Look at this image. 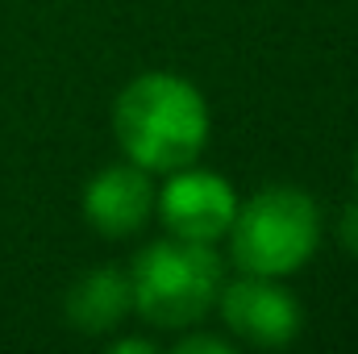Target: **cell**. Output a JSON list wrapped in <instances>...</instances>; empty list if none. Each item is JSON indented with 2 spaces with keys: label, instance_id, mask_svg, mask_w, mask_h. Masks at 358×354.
<instances>
[{
  "label": "cell",
  "instance_id": "ba28073f",
  "mask_svg": "<svg viewBox=\"0 0 358 354\" xmlns=\"http://www.w3.org/2000/svg\"><path fill=\"white\" fill-rule=\"evenodd\" d=\"M179 354H196V351H208V354H229L234 346L225 342V338H208V334H200V338H183V342H176Z\"/></svg>",
  "mask_w": 358,
  "mask_h": 354
},
{
  "label": "cell",
  "instance_id": "3957f363",
  "mask_svg": "<svg viewBox=\"0 0 358 354\" xmlns=\"http://www.w3.org/2000/svg\"><path fill=\"white\" fill-rule=\"evenodd\" d=\"M129 288H134V309L146 321L163 330L192 325L213 309L221 292V263L208 250V242H183V238L155 242L134 259Z\"/></svg>",
  "mask_w": 358,
  "mask_h": 354
},
{
  "label": "cell",
  "instance_id": "52a82bcc",
  "mask_svg": "<svg viewBox=\"0 0 358 354\" xmlns=\"http://www.w3.org/2000/svg\"><path fill=\"white\" fill-rule=\"evenodd\" d=\"M129 309H134V288L129 275L117 267H96L67 292V321L84 334L117 330Z\"/></svg>",
  "mask_w": 358,
  "mask_h": 354
},
{
  "label": "cell",
  "instance_id": "8992f818",
  "mask_svg": "<svg viewBox=\"0 0 358 354\" xmlns=\"http://www.w3.org/2000/svg\"><path fill=\"white\" fill-rule=\"evenodd\" d=\"M150 208H155V187L138 163L134 167H104L84 192V213H88L92 229L104 238H125V234L142 229Z\"/></svg>",
  "mask_w": 358,
  "mask_h": 354
},
{
  "label": "cell",
  "instance_id": "30bf717a",
  "mask_svg": "<svg viewBox=\"0 0 358 354\" xmlns=\"http://www.w3.org/2000/svg\"><path fill=\"white\" fill-rule=\"evenodd\" d=\"M355 171H358V167H355Z\"/></svg>",
  "mask_w": 358,
  "mask_h": 354
},
{
  "label": "cell",
  "instance_id": "5b68a950",
  "mask_svg": "<svg viewBox=\"0 0 358 354\" xmlns=\"http://www.w3.org/2000/svg\"><path fill=\"white\" fill-rule=\"evenodd\" d=\"M221 296V317L229 334L250 346H292L300 334V304L292 292L271 283V275H250L229 283Z\"/></svg>",
  "mask_w": 358,
  "mask_h": 354
},
{
  "label": "cell",
  "instance_id": "7a4b0ae2",
  "mask_svg": "<svg viewBox=\"0 0 358 354\" xmlns=\"http://www.w3.org/2000/svg\"><path fill=\"white\" fill-rule=\"evenodd\" d=\"M234 263L250 275H287L313 259L321 238V213L300 187H263L229 221Z\"/></svg>",
  "mask_w": 358,
  "mask_h": 354
},
{
  "label": "cell",
  "instance_id": "277c9868",
  "mask_svg": "<svg viewBox=\"0 0 358 354\" xmlns=\"http://www.w3.org/2000/svg\"><path fill=\"white\" fill-rule=\"evenodd\" d=\"M159 213H163V225L171 229V238L217 242L221 234H229V221L238 213V196L213 171H183L179 167L159 196Z\"/></svg>",
  "mask_w": 358,
  "mask_h": 354
},
{
  "label": "cell",
  "instance_id": "6da1fadb",
  "mask_svg": "<svg viewBox=\"0 0 358 354\" xmlns=\"http://www.w3.org/2000/svg\"><path fill=\"white\" fill-rule=\"evenodd\" d=\"M113 134L142 171H179L208 142V104L187 80L146 71L117 96Z\"/></svg>",
  "mask_w": 358,
  "mask_h": 354
},
{
  "label": "cell",
  "instance_id": "9c48e42d",
  "mask_svg": "<svg viewBox=\"0 0 358 354\" xmlns=\"http://www.w3.org/2000/svg\"><path fill=\"white\" fill-rule=\"evenodd\" d=\"M113 351H121V354H150L155 346H150V342H142V338H125V342H113Z\"/></svg>",
  "mask_w": 358,
  "mask_h": 354
}]
</instances>
